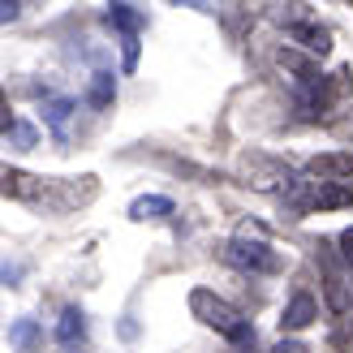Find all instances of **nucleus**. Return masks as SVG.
Wrapping results in <instances>:
<instances>
[{
	"label": "nucleus",
	"mask_w": 353,
	"mask_h": 353,
	"mask_svg": "<svg viewBox=\"0 0 353 353\" xmlns=\"http://www.w3.org/2000/svg\"><path fill=\"white\" fill-rule=\"evenodd\" d=\"M99 194L95 176H39V172H26V168H13V164H0V199H13V203H26V207H43V211H74L86 207Z\"/></svg>",
	"instance_id": "obj_1"
},
{
	"label": "nucleus",
	"mask_w": 353,
	"mask_h": 353,
	"mask_svg": "<svg viewBox=\"0 0 353 353\" xmlns=\"http://www.w3.org/2000/svg\"><path fill=\"white\" fill-rule=\"evenodd\" d=\"M190 310H194V319H199V323L216 327L220 336H228L233 345H254L250 319H245L237 306H228L224 297H216L211 289H194V293H190Z\"/></svg>",
	"instance_id": "obj_2"
},
{
	"label": "nucleus",
	"mask_w": 353,
	"mask_h": 353,
	"mask_svg": "<svg viewBox=\"0 0 353 353\" xmlns=\"http://www.w3.org/2000/svg\"><path fill=\"white\" fill-rule=\"evenodd\" d=\"M224 263H233L237 272H250V276H276L285 263L272 250L268 241H250V237H233L224 245Z\"/></svg>",
	"instance_id": "obj_3"
},
{
	"label": "nucleus",
	"mask_w": 353,
	"mask_h": 353,
	"mask_svg": "<svg viewBox=\"0 0 353 353\" xmlns=\"http://www.w3.org/2000/svg\"><path fill=\"white\" fill-rule=\"evenodd\" d=\"M241 176H245V185L268 190V194H285V190H289V181H293L289 164L272 160V155H259V151L241 155Z\"/></svg>",
	"instance_id": "obj_4"
},
{
	"label": "nucleus",
	"mask_w": 353,
	"mask_h": 353,
	"mask_svg": "<svg viewBox=\"0 0 353 353\" xmlns=\"http://www.w3.org/2000/svg\"><path fill=\"white\" fill-rule=\"evenodd\" d=\"M103 22L125 34V69H134V65H138V26H143L138 9H134V5H112L108 13H103Z\"/></svg>",
	"instance_id": "obj_5"
},
{
	"label": "nucleus",
	"mask_w": 353,
	"mask_h": 353,
	"mask_svg": "<svg viewBox=\"0 0 353 353\" xmlns=\"http://www.w3.org/2000/svg\"><path fill=\"white\" fill-rule=\"evenodd\" d=\"M310 176H319V181H345L353 176V151H327V155H314L306 164Z\"/></svg>",
	"instance_id": "obj_6"
},
{
	"label": "nucleus",
	"mask_w": 353,
	"mask_h": 353,
	"mask_svg": "<svg viewBox=\"0 0 353 353\" xmlns=\"http://www.w3.org/2000/svg\"><path fill=\"white\" fill-rule=\"evenodd\" d=\"M314 319H319V302H314L310 293H293V302L285 306V314H280V327H285V332H302Z\"/></svg>",
	"instance_id": "obj_7"
},
{
	"label": "nucleus",
	"mask_w": 353,
	"mask_h": 353,
	"mask_svg": "<svg viewBox=\"0 0 353 353\" xmlns=\"http://www.w3.org/2000/svg\"><path fill=\"white\" fill-rule=\"evenodd\" d=\"M289 39H297L306 52H314V57H327V52H332V30L327 26H314V22H293L289 26Z\"/></svg>",
	"instance_id": "obj_8"
},
{
	"label": "nucleus",
	"mask_w": 353,
	"mask_h": 353,
	"mask_svg": "<svg viewBox=\"0 0 353 353\" xmlns=\"http://www.w3.org/2000/svg\"><path fill=\"white\" fill-rule=\"evenodd\" d=\"M9 345L17 353H43V327L34 323V319H17L9 327Z\"/></svg>",
	"instance_id": "obj_9"
},
{
	"label": "nucleus",
	"mask_w": 353,
	"mask_h": 353,
	"mask_svg": "<svg viewBox=\"0 0 353 353\" xmlns=\"http://www.w3.org/2000/svg\"><path fill=\"white\" fill-rule=\"evenodd\" d=\"M323 293H327V310H332V314H349V306H353V302H349V289H345V280L332 272V268H327V276H323Z\"/></svg>",
	"instance_id": "obj_10"
},
{
	"label": "nucleus",
	"mask_w": 353,
	"mask_h": 353,
	"mask_svg": "<svg viewBox=\"0 0 353 353\" xmlns=\"http://www.w3.org/2000/svg\"><path fill=\"white\" fill-rule=\"evenodd\" d=\"M134 220H160V216H172V199H160V194H147L130 207Z\"/></svg>",
	"instance_id": "obj_11"
},
{
	"label": "nucleus",
	"mask_w": 353,
	"mask_h": 353,
	"mask_svg": "<svg viewBox=\"0 0 353 353\" xmlns=\"http://www.w3.org/2000/svg\"><path fill=\"white\" fill-rule=\"evenodd\" d=\"M82 336H86L82 310H65V314H61V327H57V341H61V345H82Z\"/></svg>",
	"instance_id": "obj_12"
},
{
	"label": "nucleus",
	"mask_w": 353,
	"mask_h": 353,
	"mask_svg": "<svg viewBox=\"0 0 353 353\" xmlns=\"http://www.w3.org/2000/svg\"><path fill=\"white\" fill-rule=\"evenodd\" d=\"M112 74H108V69H99V74H95V86H91V103H95V108H108V103H112Z\"/></svg>",
	"instance_id": "obj_13"
},
{
	"label": "nucleus",
	"mask_w": 353,
	"mask_h": 353,
	"mask_svg": "<svg viewBox=\"0 0 353 353\" xmlns=\"http://www.w3.org/2000/svg\"><path fill=\"white\" fill-rule=\"evenodd\" d=\"M69 108H74V103H69V99H57V103H52V108H48V121H52V125H65V117H69Z\"/></svg>",
	"instance_id": "obj_14"
},
{
	"label": "nucleus",
	"mask_w": 353,
	"mask_h": 353,
	"mask_svg": "<svg viewBox=\"0 0 353 353\" xmlns=\"http://www.w3.org/2000/svg\"><path fill=\"white\" fill-rule=\"evenodd\" d=\"M13 130V112H9V95H5V86H0V134H9Z\"/></svg>",
	"instance_id": "obj_15"
},
{
	"label": "nucleus",
	"mask_w": 353,
	"mask_h": 353,
	"mask_svg": "<svg viewBox=\"0 0 353 353\" xmlns=\"http://www.w3.org/2000/svg\"><path fill=\"white\" fill-rule=\"evenodd\" d=\"M17 9H22V5H13V0H0V22H13Z\"/></svg>",
	"instance_id": "obj_16"
},
{
	"label": "nucleus",
	"mask_w": 353,
	"mask_h": 353,
	"mask_svg": "<svg viewBox=\"0 0 353 353\" xmlns=\"http://www.w3.org/2000/svg\"><path fill=\"white\" fill-rule=\"evenodd\" d=\"M272 353H310V349H306V345H297V341H280Z\"/></svg>",
	"instance_id": "obj_17"
},
{
	"label": "nucleus",
	"mask_w": 353,
	"mask_h": 353,
	"mask_svg": "<svg viewBox=\"0 0 353 353\" xmlns=\"http://www.w3.org/2000/svg\"><path fill=\"white\" fill-rule=\"evenodd\" d=\"M341 250H345V259L353 263V228H345V233H341Z\"/></svg>",
	"instance_id": "obj_18"
}]
</instances>
